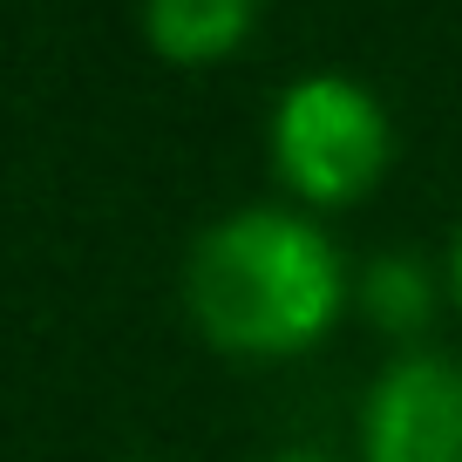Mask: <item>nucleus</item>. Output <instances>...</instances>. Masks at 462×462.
Instances as JSON below:
<instances>
[{"instance_id":"obj_1","label":"nucleus","mask_w":462,"mask_h":462,"mask_svg":"<svg viewBox=\"0 0 462 462\" xmlns=\"http://www.w3.org/2000/svg\"><path fill=\"white\" fill-rule=\"evenodd\" d=\"M190 313L231 354H265L286 361L306 354L319 333L340 319L346 279L340 252L319 225L273 204L231 211L225 225H211L190 245Z\"/></svg>"},{"instance_id":"obj_2","label":"nucleus","mask_w":462,"mask_h":462,"mask_svg":"<svg viewBox=\"0 0 462 462\" xmlns=\"http://www.w3.org/2000/svg\"><path fill=\"white\" fill-rule=\"evenodd\" d=\"M273 163L306 204H354L388 171V116L354 75H300L273 109Z\"/></svg>"},{"instance_id":"obj_3","label":"nucleus","mask_w":462,"mask_h":462,"mask_svg":"<svg viewBox=\"0 0 462 462\" xmlns=\"http://www.w3.org/2000/svg\"><path fill=\"white\" fill-rule=\"evenodd\" d=\"M367 462H462V361L402 354L361 408Z\"/></svg>"},{"instance_id":"obj_4","label":"nucleus","mask_w":462,"mask_h":462,"mask_svg":"<svg viewBox=\"0 0 462 462\" xmlns=\"http://www.w3.org/2000/svg\"><path fill=\"white\" fill-rule=\"evenodd\" d=\"M252 0H143V34L163 61H217L245 42Z\"/></svg>"},{"instance_id":"obj_5","label":"nucleus","mask_w":462,"mask_h":462,"mask_svg":"<svg viewBox=\"0 0 462 462\" xmlns=\"http://www.w3.org/2000/svg\"><path fill=\"white\" fill-rule=\"evenodd\" d=\"M367 313L381 319V327H394V333H408V327H421L429 319V306H435V286H429V273H421V259H408V252H388V259H374L367 265Z\"/></svg>"},{"instance_id":"obj_6","label":"nucleus","mask_w":462,"mask_h":462,"mask_svg":"<svg viewBox=\"0 0 462 462\" xmlns=\"http://www.w3.org/2000/svg\"><path fill=\"white\" fill-rule=\"evenodd\" d=\"M448 273H456V300H462V238H456V259H448Z\"/></svg>"},{"instance_id":"obj_7","label":"nucleus","mask_w":462,"mask_h":462,"mask_svg":"<svg viewBox=\"0 0 462 462\" xmlns=\"http://www.w3.org/2000/svg\"><path fill=\"white\" fill-rule=\"evenodd\" d=\"M273 462H327V456H306V448H292V456H273Z\"/></svg>"}]
</instances>
